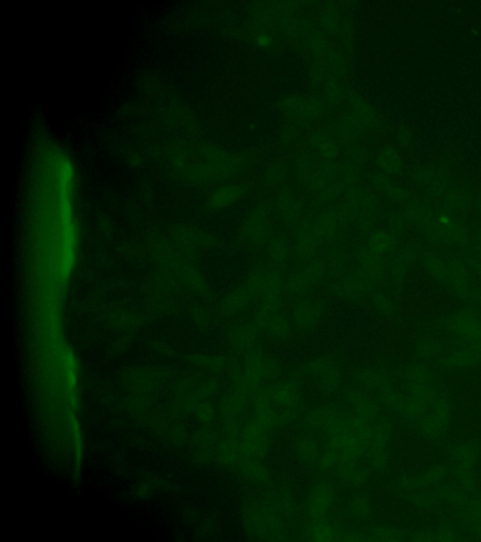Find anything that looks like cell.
<instances>
[{"label": "cell", "instance_id": "obj_1", "mask_svg": "<svg viewBox=\"0 0 481 542\" xmlns=\"http://www.w3.org/2000/svg\"><path fill=\"white\" fill-rule=\"evenodd\" d=\"M233 389L254 395L280 375V364L262 350V345L245 355L244 363L233 364L231 369Z\"/></svg>", "mask_w": 481, "mask_h": 542}, {"label": "cell", "instance_id": "obj_2", "mask_svg": "<svg viewBox=\"0 0 481 542\" xmlns=\"http://www.w3.org/2000/svg\"><path fill=\"white\" fill-rule=\"evenodd\" d=\"M244 284L252 293L259 306L273 311L284 310L287 298L282 273L267 265L253 267L245 275Z\"/></svg>", "mask_w": 481, "mask_h": 542}, {"label": "cell", "instance_id": "obj_3", "mask_svg": "<svg viewBox=\"0 0 481 542\" xmlns=\"http://www.w3.org/2000/svg\"><path fill=\"white\" fill-rule=\"evenodd\" d=\"M347 210L351 225L355 230L369 234L376 228L380 211V200L374 192L360 186L347 187L341 204Z\"/></svg>", "mask_w": 481, "mask_h": 542}, {"label": "cell", "instance_id": "obj_4", "mask_svg": "<svg viewBox=\"0 0 481 542\" xmlns=\"http://www.w3.org/2000/svg\"><path fill=\"white\" fill-rule=\"evenodd\" d=\"M271 405L280 416L283 425L297 418L303 410V390L299 378L290 377L262 387Z\"/></svg>", "mask_w": 481, "mask_h": 542}, {"label": "cell", "instance_id": "obj_5", "mask_svg": "<svg viewBox=\"0 0 481 542\" xmlns=\"http://www.w3.org/2000/svg\"><path fill=\"white\" fill-rule=\"evenodd\" d=\"M329 278L327 268L322 256L314 257L304 263L302 267L292 271L285 279V291L292 300L311 296L315 289Z\"/></svg>", "mask_w": 481, "mask_h": 542}, {"label": "cell", "instance_id": "obj_6", "mask_svg": "<svg viewBox=\"0 0 481 542\" xmlns=\"http://www.w3.org/2000/svg\"><path fill=\"white\" fill-rule=\"evenodd\" d=\"M245 522L251 533L268 541H286V522L262 500L251 505L245 513Z\"/></svg>", "mask_w": 481, "mask_h": 542}, {"label": "cell", "instance_id": "obj_7", "mask_svg": "<svg viewBox=\"0 0 481 542\" xmlns=\"http://www.w3.org/2000/svg\"><path fill=\"white\" fill-rule=\"evenodd\" d=\"M353 421V416L346 406H329L311 411L304 419L303 428L325 439L347 430Z\"/></svg>", "mask_w": 481, "mask_h": 542}, {"label": "cell", "instance_id": "obj_8", "mask_svg": "<svg viewBox=\"0 0 481 542\" xmlns=\"http://www.w3.org/2000/svg\"><path fill=\"white\" fill-rule=\"evenodd\" d=\"M238 234L242 242L254 248L266 247L275 237L269 209L265 206H256L245 213L238 227Z\"/></svg>", "mask_w": 481, "mask_h": 542}, {"label": "cell", "instance_id": "obj_9", "mask_svg": "<svg viewBox=\"0 0 481 542\" xmlns=\"http://www.w3.org/2000/svg\"><path fill=\"white\" fill-rule=\"evenodd\" d=\"M378 284L358 267L348 270L341 277L334 279L328 287L329 294L346 303H359L375 292Z\"/></svg>", "mask_w": 481, "mask_h": 542}, {"label": "cell", "instance_id": "obj_10", "mask_svg": "<svg viewBox=\"0 0 481 542\" xmlns=\"http://www.w3.org/2000/svg\"><path fill=\"white\" fill-rule=\"evenodd\" d=\"M314 226L325 247L334 243L352 227L349 214L342 204L329 206L314 215Z\"/></svg>", "mask_w": 481, "mask_h": 542}, {"label": "cell", "instance_id": "obj_11", "mask_svg": "<svg viewBox=\"0 0 481 542\" xmlns=\"http://www.w3.org/2000/svg\"><path fill=\"white\" fill-rule=\"evenodd\" d=\"M279 110L285 117L297 124L317 120L323 114V103L314 96L289 95L280 99Z\"/></svg>", "mask_w": 481, "mask_h": 542}, {"label": "cell", "instance_id": "obj_12", "mask_svg": "<svg viewBox=\"0 0 481 542\" xmlns=\"http://www.w3.org/2000/svg\"><path fill=\"white\" fill-rule=\"evenodd\" d=\"M292 242L294 257L302 264L320 256V251L325 247L315 230L314 215L304 216L294 227Z\"/></svg>", "mask_w": 481, "mask_h": 542}, {"label": "cell", "instance_id": "obj_13", "mask_svg": "<svg viewBox=\"0 0 481 542\" xmlns=\"http://www.w3.org/2000/svg\"><path fill=\"white\" fill-rule=\"evenodd\" d=\"M250 322L261 333L276 341L289 338L294 329L290 315L284 310L273 311L259 305L254 310Z\"/></svg>", "mask_w": 481, "mask_h": 542}, {"label": "cell", "instance_id": "obj_14", "mask_svg": "<svg viewBox=\"0 0 481 542\" xmlns=\"http://www.w3.org/2000/svg\"><path fill=\"white\" fill-rule=\"evenodd\" d=\"M272 430L258 420L251 418L245 422L239 441L245 458H264L272 444Z\"/></svg>", "mask_w": 481, "mask_h": 542}, {"label": "cell", "instance_id": "obj_15", "mask_svg": "<svg viewBox=\"0 0 481 542\" xmlns=\"http://www.w3.org/2000/svg\"><path fill=\"white\" fill-rule=\"evenodd\" d=\"M325 312V304L319 298L308 297L292 300L290 319L295 330L309 331L316 328Z\"/></svg>", "mask_w": 481, "mask_h": 542}, {"label": "cell", "instance_id": "obj_16", "mask_svg": "<svg viewBox=\"0 0 481 542\" xmlns=\"http://www.w3.org/2000/svg\"><path fill=\"white\" fill-rule=\"evenodd\" d=\"M337 492L330 480H323L315 484L305 502V515L309 522L325 519L336 503Z\"/></svg>", "mask_w": 481, "mask_h": 542}, {"label": "cell", "instance_id": "obj_17", "mask_svg": "<svg viewBox=\"0 0 481 542\" xmlns=\"http://www.w3.org/2000/svg\"><path fill=\"white\" fill-rule=\"evenodd\" d=\"M306 372L323 392H338L342 383V374L339 364L327 356L312 359L306 366Z\"/></svg>", "mask_w": 481, "mask_h": 542}, {"label": "cell", "instance_id": "obj_18", "mask_svg": "<svg viewBox=\"0 0 481 542\" xmlns=\"http://www.w3.org/2000/svg\"><path fill=\"white\" fill-rule=\"evenodd\" d=\"M344 397L348 410L362 421L372 423L383 416L377 399L364 390L346 389Z\"/></svg>", "mask_w": 481, "mask_h": 542}, {"label": "cell", "instance_id": "obj_19", "mask_svg": "<svg viewBox=\"0 0 481 542\" xmlns=\"http://www.w3.org/2000/svg\"><path fill=\"white\" fill-rule=\"evenodd\" d=\"M355 380L359 388L369 392L376 399L395 387L393 378L388 373L372 366L360 367L356 370Z\"/></svg>", "mask_w": 481, "mask_h": 542}, {"label": "cell", "instance_id": "obj_20", "mask_svg": "<svg viewBox=\"0 0 481 542\" xmlns=\"http://www.w3.org/2000/svg\"><path fill=\"white\" fill-rule=\"evenodd\" d=\"M276 207L282 224L286 227H295L305 216L302 201L290 187H282L279 190L276 197Z\"/></svg>", "mask_w": 481, "mask_h": 542}, {"label": "cell", "instance_id": "obj_21", "mask_svg": "<svg viewBox=\"0 0 481 542\" xmlns=\"http://www.w3.org/2000/svg\"><path fill=\"white\" fill-rule=\"evenodd\" d=\"M248 195V187L242 183H228L217 187L208 199V206L212 211H226L242 203Z\"/></svg>", "mask_w": 481, "mask_h": 542}, {"label": "cell", "instance_id": "obj_22", "mask_svg": "<svg viewBox=\"0 0 481 542\" xmlns=\"http://www.w3.org/2000/svg\"><path fill=\"white\" fill-rule=\"evenodd\" d=\"M261 334V331L252 322L239 323L229 331V345L234 352L245 356L261 345H259Z\"/></svg>", "mask_w": 481, "mask_h": 542}, {"label": "cell", "instance_id": "obj_23", "mask_svg": "<svg viewBox=\"0 0 481 542\" xmlns=\"http://www.w3.org/2000/svg\"><path fill=\"white\" fill-rule=\"evenodd\" d=\"M353 257L356 263V267L364 271L376 283L379 284L384 280L386 275V259L384 257L372 253L364 243L355 246L353 249Z\"/></svg>", "mask_w": 481, "mask_h": 542}, {"label": "cell", "instance_id": "obj_24", "mask_svg": "<svg viewBox=\"0 0 481 542\" xmlns=\"http://www.w3.org/2000/svg\"><path fill=\"white\" fill-rule=\"evenodd\" d=\"M267 267L283 272L294 257L292 242L286 236L275 234L266 246Z\"/></svg>", "mask_w": 481, "mask_h": 542}, {"label": "cell", "instance_id": "obj_25", "mask_svg": "<svg viewBox=\"0 0 481 542\" xmlns=\"http://www.w3.org/2000/svg\"><path fill=\"white\" fill-rule=\"evenodd\" d=\"M256 301L252 293L244 283H242L232 287L223 296L220 303V309L224 314L229 315V317H234V315L245 312Z\"/></svg>", "mask_w": 481, "mask_h": 542}, {"label": "cell", "instance_id": "obj_26", "mask_svg": "<svg viewBox=\"0 0 481 542\" xmlns=\"http://www.w3.org/2000/svg\"><path fill=\"white\" fill-rule=\"evenodd\" d=\"M416 250L411 247L395 249L389 256H386V275L394 286H398L402 281L409 265L416 257Z\"/></svg>", "mask_w": 481, "mask_h": 542}, {"label": "cell", "instance_id": "obj_27", "mask_svg": "<svg viewBox=\"0 0 481 542\" xmlns=\"http://www.w3.org/2000/svg\"><path fill=\"white\" fill-rule=\"evenodd\" d=\"M320 256L327 268L329 278L338 279L347 272L350 256L341 245L332 243L326 246Z\"/></svg>", "mask_w": 481, "mask_h": 542}, {"label": "cell", "instance_id": "obj_28", "mask_svg": "<svg viewBox=\"0 0 481 542\" xmlns=\"http://www.w3.org/2000/svg\"><path fill=\"white\" fill-rule=\"evenodd\" d=\"M252 395L248 392L234 390L224 398L221 410L225 421L244 422V416L248 406L252 403Z\"/></svg>", "mask_w": 481, "mask_h": 542}, {"label": "cell", "instance_id": "obj_29", "mask_svg": "<svg viewBox=\"0 0 481 542\" xmlns=\"http://www.w3.org/2000/svg\"><path fill=\"white\" fill-rule=\"evenodd\" d=\"M369 467L363 465L361 461H342L333 477L349 487H361L370 478Z\"/></svg>", "mask_w": 481, "mask_h": 542}, {"label": "cell", "instance_id": "obj_30", "mask_svg": "<svg viewBox=\"0 0 481 542\" xmlns=\"http://www.w3.org/2000/svg\"><path fill=\"white\" fill-rule=\"evenodd\" d=\"M264 502L286 522L294 518L297 513V507L294 497L286 489L271 492L264 497Z\"/></svg>", "mask_w": 481, "mask_h": 542}, {"label": "cell", "instance_id": "obj_31", "mask_svg": "<svg viewBox=\"0 0 481 542\" xmlns=\"http://www.w3.org/2000/svg\"><path fill=\"white\" fill-rule=\"evenodd\" d=\"M342 529L325 519L309 522L304 531V538L308 541H341Z\"/></svg>", "mask_w": 481, "mask_h": 542}, {"label": "cell", "instance_id": "obj_32", "mask_svg": "<svg viewBox=\"0 0 481 542\" xmlns=\"http://www.w3.org/2000/svg\"><path fill=\"white\" fill-rule=\"evenodd\" d=\"M309 145L322 157L323 160L336 161L339 154L337 140L330 133L323 129H315L309 135Z\"/></svg>", "mask_w": 481, "mask_h": 542}, {"label": "cell", "instance_id": "obj_33", "mask_svg": "<svg viewBox=\"0 0 481 542\" xmlns=\"http://www.w3.org/2000/svg\"><path fill=\"white\" fill-rule=\"evenodd\" d=\"M397 239L388 230L373 229L367 234L365 246L376 256H388L396 249Z\"/></svg>", "mask_w": 481, "mask_h": 542}, {"label": "cell", "instance_id": "obj_34", "mask_svg": "<svg viewBox=\"0 0 481 542\" xmlns=\"http://www.w3.org/2000/svg\"><path fill=\"white\" fill-rule=\"evenodd\" d=\"M379 171L388 176H398L402 171V160L393 147L386 146L381 149L376 157Z\"/></svg>", "mask_w": 481, "mask_h": 542}, {"label": "cell", "instance_id": "obj_35", "mask_svg": "<svg viewBox=\"0 0 481 542\" xmlns=\"http://www.w3.org/2000/svg\"><path fill=\"white\" fill-rule=\"evenodd\" d=\"M219 460L226 467L240 466L245 460L244 452L240 447L239 438L226 437L219 447Z\"/></svg>", "mask_w": 481, "mask_h": 542}, {"label": "cell", "instance_id": "obj_36", "mask_svg": "<svg viewBox=\"0 0 481 542\" xmlns=\"http://www.w3.org/2000/svg\"><path fill=\"white\" fill-rule=\"evenodd\" d=\"M240 474L256 484H266L270 480V472L262 458H245L240 463Z\"/></svg>", "mask_w": 481, "mask_h": 542}, {"label": "cell", "instance_id": "obj_37", "mask_svg": "<svg viewBox=\"0 0 481 542\" xmlns=\"http://www.w3.org/2000/svg\"><path fill=\"white\" fill-rule=\"evenodd\" d=\"M295 450L299 461L308 465L317 464L323 454L319 442L311 435L301 437L297 442Z\"/></svg>", "mask_w": 481, "mask_h": 542}, {"label": "cell", "instance_id": "obj_38", "mask_svg": "<svg viewBox=\"0 0 481 542\" xmlns=\"http://www.w3.org/2000/svg\"><path fill=\"white\" fill-rule=\"evenodd\" d=\"M364 126L352 114L345 117L336 130L337 142L342 145H351L359 139Z\"/></svg>", "mask_w": 481, "mask_h": 542}, {"label": "cell", "instance_id": "obj_39", "mask_svg": "<svg viewBox=\"0 0 481 542\" xmlns=\"http://www.w3.org/2000/svg\"><path fill=\"white\" fill-rule=\"evenodd\" d=\"M318 163L315 162L309 154H302L295 162V176L298 181L311 190L317 176Z\"/></svg>", "mask_w": 481, "mask_h": 542}, {"label": "cell", "instance_id": "obj_40", "mask_svg": "<svg viewBox=\"0 0 481 542\" xmlns=\"http://www.w3.org/2000/svg\"><path fill=\"white\" fill-rule=\"evenodd\" d=\"M364 541H398L405 539V533L388 525H373L362 530Z\"/></svg>", "mask_w": 481, "mask_h": 542}, {"label": "cell", "instance_id": "obj_41", "mask_svg": "<svg viewBox=\"0 0 481 542\" xmlns=\"http://www.w3.org/2000/svg\"><path fill=\"white\" fill-rule=\"evenodd\" d=\"M352 115L362 124L364 128H372L377 124V117L373 107L360 96L353 95L351 98Z\"/></svg>", "mask_w": 481, "mask_h": 542}, {"label": "cell", "instance_id": "obj_42", "mask_svg": "<svg viewBox=\"0 0 481 542\" xmlns=\"http://www.w3.org/2000/svg\"><path fill=\"white\" fill-rule=\"evenodd\" d=\"M372 513V504L370 497L364 492L353 495L348 505V514L356 521H367Z\"/></svg>", "mask_w": 481, "mask_h": 542}, {"label": "cell", "instance_id": "obj_43", "mask_svg": "<svg viewBox=\"0 0 481 542\" xmlns=\"http://www.w3.org/2000/svg\"><path fill=\"white\" fill-rule=\"evenodd\" d=\"M346 189V186H345L344 182L338 176L333 181L329 182V183L315 193L316 194L317 203L329 206V204H333L334 201L342 197Z\"/></svg>", "mask_w": 481, "mask_h": 542}, {"label": "cell", "instance_id": "obj_44", "mask_svg": "<svg viewBox=\"0 0 481 542\" xmlns=\"http://www.w3.org/2000/svg\"><path fill=\"white\" fill-rule=\"evenodd\" d=\"M362 165L349 159H345L339 168V177L346 187L356 186L360 178Z\"/></svg>", "mask_w": 481, "mask_h": 542}, {"label": "cell", "instance_id": "obj_45", "mask_svg": "<svg viewBox=\"0 0 481 542\" xmlns=\"http://www.w3.org/2000/svg\"><path fill=\"white\" fill-rule=\"evenodd\" d=\"M287 176V170L284 166L280 164H273L269 166V167L264 171L262 179H264V182L267 186L278 187L284 183Z\"/></svg>", "mask_w": 481, "mask_h": 542}, {"label": "cell", "instance_id": "obj_46", "mask_svg": "<svg viewBox=\"0 0 481 542\" xmlns=\"http://www.w3.org/2000/svg\"><path fill=\"white\" fill-rule=\"evenodd\" d=\"M370 301L373 308L381 315H391L395 311L393 300L384 293L373 292Z\"/></svg>", "mask_w": 481, "mask_h": 542}, {"label": "cell", "instance_id": "obj_47", "mask_svg": "<svg viewBox=\"0 0 481 542\" xmlns=\"http://www.w3.org/2000/svg\"><path fill=\"white\" fill-rule=\"evenodd\" d=\"M309 48L312 55L315 57L323 59L327 55L329 51L327 48V41L323 33L315 32L311 35L309 40Z\"/></svg>", "mask_w": 481, "mask_h": 542}, {"label": "cell", "instance_id": "obj_48", "mask_svg": "<svg viewBox=\"0 0 481 542\" xmlns=\"http://www.w3.org/2000/svg\"><path fill=\"white\" fill-rule=\"evenodd\" d=\"M322 62L325 63V66H329L334 74H337V76L344 74L347 69L346 60L341 55L336 53V52L329 51L322 60Z\"/></svg>", "mask_w": 481, "mask_h": 542}, {"label": "cell", "instance_id": "obj_49", "mask_svg": "<svg viewBox=\"0 0 481 542\" xmlns=\"http://www.w3.org/2000/svg\"><path fill=\"white\" fill-rule=\"evenodd\" d=\"M322 29L328 34H334L339 27V15L334 9H326L320 18Z\"/></svg>", "mask_w": 481, "mask_h": 542}, {"label": "cell", "instance_id": "obj_50", "mask_svg": "<svg viewBox=\"0 0 481 542\" xmlns=\"http://www.w3.org/2000/svg\"><path fill=\"white\" fill-rule=\"evenodd\" d=\"M407 223L405 214L402 211L394 213L389 218L388 223V231L397 240L402 236L405 230V224Z\"/></svg>", "mask_w": 481, "mask_h": 542}, {"label": "cell", "instance_id": "obj_51", "mask_svg": "<svg viewBox=\"0 0 481 542\" xmlns=\"http://www.w3.org/2000/svg\"><path fill=\"white\" fill-rule=\"evenodd\" d=\"M342 98V88L338 79L334 77H329L325 86V98L329 104H338Z\"/></svg>", "mask_w": 481, "mask_h": 542}, {"label": "cell", "instance_id": "obj_52", "mask_svg": "<svg viewBox=\"0 0 481 542\" xmlns=\"http://www.w3.org/2000/svg\"><path fill=\"white\" fill-rule=\"evenodd\" d=\"M384 195H386L389 200L400 204L408 203L412 198L408 192H406L402 187H398L394 184L391 185V187H389V189L386 190V192L384 193Z\"/></svg>", "mask_w": 481, "mask_h": 542}, {"label": "cell", "instance_id": "obj_53", "mask_svg": "<svg viewBox=\"0 0 481 542\" xmlns=\"http://www.w3.org/2000/svg\"><path fill=\"white\" fill-rule=\"evenodd\" d=\"M393 184L389 179V176L381 173V171H376L372 176V186L376 192L386 193V190Z\"/></svg>", "mask_w": 481, "mask_h": 542}, {"label": "cell", "instance_id": "obj_54", "mask_svg": "<svg viewBox=\"0 0 481 542\" xmlns=\"http://www.w3.org/2000/svg\"><path fill=\"white\" fill-rule=\"evenodd\" d=\"M299 23L294 18H285L281 23V29L287 37L294 35L298 30Z\"/></svg>", "mask_w": 481, "mask_h": 542}, {"label": "cell", "instance_id": "obj_55", "mask_svg": "<svg viewBox=\"0 0 481 542\" xmlns=\"http://www.w3.org/2000/svg\"><path fill=\"white\" fill-rule=\"evenodd\" d=\"M435 174L428 168H419L414 174V179H416L417 183L422 185V186H428L431 183V180H433V176H435Z\"/></svg>", "mask_w": 481, "mask_h": 542}, {"label": "cell", "instance_id": "obj_56", "mask_svg": "<svg viewBox=\"0 0 481 542\" xmlns=\"http://www.w3.org/2000/svg\"><path fill=\"white\" fill-rule=\"evenodd\" d=\"M347 159L353 160L358 164L363 165L365 160L367 159V151L362 148L352 149L348 154Z\"/></svg>", "mask_w": 481, "mask_h": 542}, {"label": "cell", "instance_id": "obj_57", "mask_svg": "<svg viewBox=\"0 0 481 542\" xmlns=\"http://www.w3.org/2000/svg\"><path fill=\"white\" fill-rule=\"evenodd\" d=\"M273 12L270 10L264 11V12H262L258 16H257V20H258V23L262 27L269 26L271 22L273 21Z\"/></svg>", "mask_w": 481, "mask_h": 542}, {"label": "cell", "instance_id": "obj_58", "mask_svg": "<svg viewBox=\"0 0 481 542\" xmlns=\"http://www.w3.org/2000/svg\"><path fill=\"white\" fill-rule=\"evenodd\" d=\"M257 44L262 48H267L273 44V39L266 32H262L256 37Z\"/></svg>", "mask_w": 481, "mask_h": 542}, {"label": "cell", "instance_id": "obj_59", "mask_svg": "<svg viewBox=\"0 0 481 542\" xmlns=\"http://www.w3.org/2000/svg\"><path fill=\"white\" fill-rule=\"evenodd\" d=\"M278 9L284 13H292L297 10V5L294 2H283V4H280Z\"/></svg>", "mask_w": 481, "mask_h": 542}, {"label": "cell", "instance_id": "obj_60", "mask_svg": "<svg viewBox=\"0 0 481 542\" xmlns=\"http://www.w3.org/2000/svg\"><path fill=\"white\" fill-rule=\"evenodd\" d=\"M399 139H400V142L402 143V145H408L409 143H410L411 135H410V133H409L407 129L400 130Z\"/></svg>", "mask_w": 481, "mask_h": 542}, {"label": "cell", "instance_id": "obj_61", "mask_svg": "<svg viewBox=\"0 0 481 542\" xmlns=\"http://www.w3.org/2000/svg\"><path fill=\"white\" fill-rule=\"evenodd\" d=\"M477 209L480 210V212L481 213V195L478 196L477 200Z\"/></svg>", "mask_w": 481, "mask_h": 542}]
</instances>
